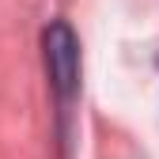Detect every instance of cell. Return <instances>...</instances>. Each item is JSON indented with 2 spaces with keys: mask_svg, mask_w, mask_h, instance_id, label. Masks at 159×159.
I'll return each instance as SVG.
<instances>
[{
  "mask_svg": "<svg viewBox=\"0 0 159 159\" xmlns=\"http://www.w3.org/2000/svg\"><path fill=\"white\" fill-rule=\"evenodd\" d=\"M42 57H46L49 91L61 106V114H68V106L80 95V38L65 19H53L42 30Z\"/></svg>",
  "mask_w": 159,
  "mask_h": 159,
  "instance_id": "obj_1",
  "label": "cell"
}]
</instances>
